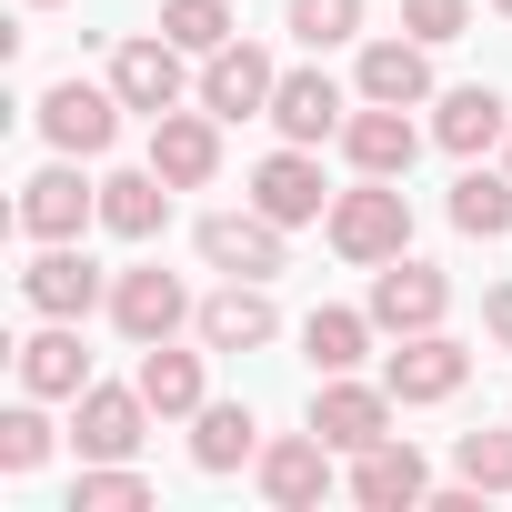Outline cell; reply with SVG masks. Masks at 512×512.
<instances>
[{
	"mask_svg": "<svg viewBox=\"0 0 512 512\" xmlns=\"http://www.w3.org/2000/svg\"><path fill=\"white\" fill-rule=\"evenodd\" d=\"M322 231H332L342 262L382 272V262H402V251H412V201H402V181H372V171H362V191H332Z\"/></svg>",
	"mask_w": 512,
	"mask_h": 512,
	"instance_id": "1",
	"label": "cell"
},
{
	"mask_svg": "<svg viewBox=\"0 0 512 512\" xmlns=\"http://www.w3.org/2000/svg\"><path fill=\"white\" fill-rule=\"evenodd\" d=\"M121 111H131V101H121L111 81H51L31 121H41V141H51V151H71V161H101V151L121 141Z\"/></svg>",
	"mask_w": 512,
	"mask_h": 512,
	"instance_id": "2",
	"label": "cell"
},
{
	"mask_svg": "<svg viewBox=\"0 0 512 512\" xmlns=\"http://www.w3.org/2000/svg\"><path fill=\"white\" fill-rule=\"evenodd\" d=\"M191 51L171 41V31H141V41H121L111 51V91L141 111V121H161V111H181V91H191V71H181Z\"/></svg>",
	"mask_w": 512,
	"mask_h": 512,
	"instance_id": "3",
	"label": "cell"
},
{
	"mask_svg": "<svg viewBox=\"0 0 512 512\" xmlns=\"http://www.w3.org/2000/svg\"><path fill=\"white\" fill-rule=\"evenodd\" d=\"M141 422H151L141 382H91V392H71V442H81V462H131V452H141Z\"/></svg>",
	"mask_w": 512,
	"mask_h": 512,
	"instance_id": "4",
	"label": "cell"
},
{
	"mask_svg": "<svg viewBox=\"0 0 512 512\" xmlns=\"http://www.w3.org/2000/svg\"><path fill=\"white\" fill-rule=\"evenodd\" d=\"M362 312H372L392 342H402V332H442L452 282H442L432 262H412V251H402V262H382V272H372V302H362Z\"/></svg>",
	"mask_w": 512,
	"mask_h": 512,
	"instance_id": "5",
	"label": "cell"
},
{
	"mask_svg": "<svg viewBox=\"0 0 512 512\" xmlns=\"http://www.w3.org/2000/svg\"><path fill=\"white\" fill-rule=\"evenodd\" d=\"M81 221H101V181H81V161L61 151L51 171L21 181V231L31 241H81Z\"/></svg>",
	"mask_w": 512,
	"mask_h": 512,
	"instance_id": "6",
	"label": "cell"
},
{
	"mask_svg": "<svg viewBox=\"0 0 512 512\" xmlns=\"http://www.w3.org/2000/svg\"><path fill=\"white\" fill-rule=\"evenodd\" d=\"M111 322H121V342H171V332L201 322V312H191V292H181L161 262H141V272H111Z\"/></svg>",
	"mask_w": 512,
	"mask_h": 512,
	"instance_id": "7",
	"label": "cell"
},
{
	"mask_svg": "<svg viewBox=\"0 0 512 512\" xmlns=\"http://www.w3.org/2000/svg\"><path fill=\"white\" fill-rule=\"evenodd\" d=\"M201 262L231 282H272L282 272V221L272 211H211L201 221Z\"/></svg>",
	"mask_w": 512,
	"mask_h": 512,
	"instance_id": "8",
	"label": "cell"
},
{
	"mask_svg": "<svg viewBox=\"0 0 512 512\" xmlns=\"http://www.w3.org/2000/svg\"><path fill=\"white\" fill-rule=\"evenodd\" d=\"M462 372H472V352H462L452 332H402V352L382 362V392H392V402H452Z\"/></svg>",
	"mask_w": 512,
	"mask_h": 512,
	"instance_id": "9",
	"label": "cell"
},
{
	"mask_svg": "<svg viewBox=\"0 0 512 512\" xmlns=\"http://www.w3.org/2000/svg\"><path fill=\"white\" fill-rule=\"evenodd\" d=\"M312 432H322L332 452H372V442L392 432V392H372V382H352V372H322V392H312Z\"/></svg>",
	"mask_w": 512,
	"mask_h": 512,
	"instance_id": "10",
	"label": "cell"
},
{
	"mask_svg": "<svg viewBox=\"0 0 512 512\" xmlns=\"http://www.w3.org/2000/svg\"><path fill=\"white\" fill-rule=\"evenodd\" d=\"M272 91H282V71L251 51V41H221V51L201 61V111H211V121H251V111H272Z\"/></svg>",
	"mask_w": 512,
	"mask_h": 512,
	"instance_id": "11",
	"label": "cell"
},
{
	"mask_svg": "<svg viewBox=\"0 0 512 512\" xmlns=\"http://www.w3.org/2000/svg\"><path fill=\"white\" fill-rule=\"evenodd\" d=\"M262 502H282V512H312L322 492H332V442L322 432H282V442H262Z\"/></svg>",
	"mask_w": 512,
	"mask_h": 512,
	"instance_id": "12",
	"label": "cell"
},
{
	"mask_svg": "<svg viewBox=\"0 0 512 512\" xmlns=\"http://www.w3.org/2000/svg\"><path fill=\"white\" fill-rule=\"evenodd\" d=\"M251 211H272L282 231H292V221H322V211H332V191H322V161H312L302 141H282L262 171H251Z\"/></svg>",
	"mask_w": 512,
	"mask_h": 512,
	"instance_id": "13",
	"label": "cell"
},
{
	"mask_svg": "<svg viewBox=\"0 0 512 512\" xmlns=\"http://www.w3.org/2000/svg\"><path fill=\"white\" fill-rule=\"evenodd\" d=\"M21 292H31V312H41V322H81L91 302H111V282L81 262L71 241H41V262L21 272Z\"/></svg>",
	"mask_w": 512,
	"mask_h": 512,
	"instance_id": "14",
	"label": "cell"
},
{
	"mask_svg": "<svg viewBox=\"0 0 512 512\" xmlns=\"http://www.w3.org/2000/svg\"><path fill=\"white\" fill-rule=\"evenodd\" d=\"M342 151H352V171L402 181V171H412V151H422V131H412V111H402V101H362V111L342 121Z\"/></svg>",
	"mask_w": 512,
	"mask_h": 512,
	"instance_id": "15",
	"label": "cell"
},
{
	"mask_svg": "<svg viewBox=\"0 0 512 512\" xmlns=\"http://www.w3.org/2000/svg\"><path fill=\"white\" fill-rule=\"evenodd\" d=\"M352 502L362 512H412V502H432V472H422V452L412 442H372V452H352Z\"/></svg>",
	"mask_w": 512,
	"mask_h": 512,
	"instance_id": "16",
	"label": "cell"
},
{
	"mask_svg": "<svg viewBox=\"0 0 512 512\" xmlns=\"http://www.w3.org/2000/svg\"><path fill=\"white\" fill-rule=\"evenodd\" d=\"M151 171H161L171 191H201V181L221 171V131H211V111H161V121H151Z\"/></svg>",
	"mask_w": 512,
	"mask_h": 512,
	"instance_id": "17",
	"label": "cell"
},
{
	"mask_svg": "<svg viewBox=\"0 0 512 512\" xmlns=\"http://www.w3.org/2000/svg\"><path fill=\"white\" fill-rule=\"evenodd\" d=\"M342 121H352V111H342V81H332V71H282V91H272V131H282V141L312 151V141H332Z\"/></svg>",
	"mask_w": 512,
	"mask_h": 512,
	"instance_id": "18",
	"label": "cell"
},
{
	"mask_svg": "<svg viewBox=\"0 0 512 512\" xmlns=\"http://www.w3.org/2000/svg\"><path fill=\"white\" fill-rule=\"evenodd\" d=\"M272 332H282V312H272L262 282H221V292L201 302V342H211V352H262Z\"/></svg>",
	"mask_w": 512,
	"mask_h": 512,
	"instance_id": "19",
	"label": "cell"
},
{
	"mask_svg": "<svg viewBox=\"0 0 512 512\" xmlns=\"http://www.w3.org/2000/svg\"><path fill=\"white\" fill-rule=\"evenodd\" d=\"M432 141L452 151V161H482L492 141H512V111H502V91H442V121H432Z\"/></svg>",
	"mask_w": 512,
	"mask_h": 512,
	"instance_id": "20",
	"label": "cell"
},
{
	"mask_svg": "<svg viewBox=\"0 0 512 512\" xmlns=\"http://www.w3.org/2000/svg\"><path fill=\"white\" fill-rule=\"evenodd\" d=\"M21 392H41V402L91 392V352H81V332H71V322H51V332H31V342H21Z\"/></svg>",
	"mask_w": 512,
	"mask_h": 512,
	"instance_id": "21",
	"label": "cell"
},
{
	"mask_svg": "<svg viewBox=\"0 0 512 512\" xmlns=\"http://www.w3.org/2000/svg\"><path fill=\"white\" fill-rule=\"evenodd\" d=\"M191 462H201V472L262 462V422H251V402H201V412H191Z\"/></svg>",
	"mask_w": 512,
	"mask_h": 512,
	"instance_id": "22",
	"label": "cell"
},
{
	"mask_svg": "<svg viewBox=\"0 0 512 512\" xmlns=\"http://www.w3.org/2000/svg\"><path fill=\"white\" fill-rule=\"evenodd\" d=\"M161 221H171V181H161L151 161H141V171H111V181H101V231H121V241H151Z\"/></svg>",
	"mask_w": 512,
	"mask_h": 512,
	"instance_id": "23",
	"label": "cell"
},
{
	"mask_svg": "<svg viewBox=\"0 0 512 512\" xmlns=\"http://www.w3.org/2000/svg\"><path fill=\"white\" fill-rule=\"evenodd\" d=\"M422 51H432V41H412V31H402V41H372V51H362V101H402V111L432 101V61H422Z\"/></svg>",
	"mask_w": 512,
	"mask_h": 512,
	"instance_id": "24",
	"label": "cell"
},
{
	"mask_svg": "<svg viewBox=\"0 0 512 512\" xmlns=\"http://www.w3.org/2000/svg\"><path fill=\"white\" fill-rule=\"evenodd\" d=\"M141 402L161 412V422H191L201 412V352H171V342H141Z\"/></svg>",
	"mask_w": 512,
	"mask_h": 512,
	"instance_id": "25",
	"label": "cell"
},
{
	"mask_svg": "<svg viewBox=\"0 0 512 512\" xmlns=\"http://www.w3.org/2000/svg\"><path fill=\"white\" fill-rule=\"evenodd\" d=\"M452 231H472V241H502L512 231V171H462L452 181Z\"/></svg>",
	"mask_w": 512,
	"mask_h": 512,
	"instance_id": "26",
	"label": "cell"
},
{
	"mask_svg": "<svg viewBox=\"0 0 512 512\" xmlns=\"http://www.w3.org/2000/svg\"><path fill=\"white\" fill-rule=\"evenodd\" d=\"M372 332H382V322H372V312H342V302H322V312H312V322H302V352H312V362H322V372H352V362H362V342H372Z\"/></svg>",
	"mask_w": 512,
	"mask_h": 512,
	"instance_id": "27",
	"label": "cell"
},
{
	"mask_svg": "<svg viewBox=\"0 0 512 512\" xmlns=\"http://www.w3.org/2000/svg\"><path fill=\"white\" fill-rule=\"evenodd\" d=\"M71 512H151V482H141L131 462H91V472L71 482Z\"/></svg>",
	"mask_w": 512,
	"mask_h": 512,
	"instance_id": "28",
	"label": "cell"
},
{
	"mask_svg": "<svg viewBox=\"0 0 512 512\" xmlns=\"http://www.w3.org/2000/svg\"><path fill=\"white\" fill-rule=\"evenodd\" d=\"M161 31H171L181 51H201V61H211L241 21H231V0H161Z\"/></svg>",
	"mask_w": 512,
	"mask_h": 512,
	"instance_id": "29",
	"label": "cell"
},
{
	"mask_svg": "<svg viewBox=\"0 0 512 512\" xmlns=\"http://www.w3.org/2000/svg\"><path fill=\"white\" fill-rule=\"evenodd\" d=\"M51 462V422H41V392L0 412V472H41Z\"/></svg>",
	"mask_w": 512,
	"mask_h": 512,
	"instance_id": "30",
	"label": "cell"
},
{
	"mask_svg": "<svg viewBox=\"0 0 512 512\" xmlns=\"http://www.w3.org/2000/svg\"><path fill=\"white\" fill-rule=\"evenodd\" d=\"M452 472L472 492H512V432H462L452 442Z\"/></svg>",
	"mask_w": 512,
	"mask_h": 512,
	"instance_id": "31",
	"label": "cell"
},
{
	"mask_svg": "<svg viewBox=\"0 0 512 512\" xmlns=\"http://www.w3.org/2000/svg\"><path fill=\"white\" fill-rule=\"evenodd\" d=\"M362 31V0H292V41L302 51H342Z\"/></svg>",
	"mask_w": 512,
	"mask_h": 512,
	"instance_id": "32",
	"label": "cell"
},
{
	"mask_svg": "<svg viewBox=\"0 0 512 512\" xmlns=\"http://www.w3.org/2000/svg\"><path fill=\"white\" fill-rule=\"evenodd\" d=\"M462 21H472V0H402L412 41H462Z\"/></svg>",
	"mask_w": 512,
	"mask_h": 512,
	"instance_id": "33",
	"label": "cell"
},
{
	"mask_svg": "<svg viewBox=\"0 0 512 512\" xmlns=\"http://www.w3.org/2000/svg\"><path fill=\"white\" fill-rule=\"evenodd\" d=\"M482 332L512 352V282H492V292H482Z\"/></svg>",
	"mask_w": 512,
	"mask_h": 512,
	"instance_id": "34",
	"label": "cell"
},
{
	"mask_svg": "<svg viewBox=\"0 0 512 512\" xmlns=\"http://www.w3.org/2000/svg\"><path fill=\"white\" fill-rule=\"evenodd\" d=\"M492 11H502V21H512V0H492Z\"/></svg>",
	"mask_w": 512,
	"mask_h": 512,
	"instance_id": "35",
	"label": "cell"
},
{
	"mask_svg": "<svg viewBox=\"0 0 512 512\" xmlns=\"http://www.w3.org/2000/svg\"><path fill=\"white\" fill-rule=\"evenodd\" d=\"M31 11H51V0H31Z\"/></svg>",
	"mask_w": 512,
	"mask_h": 512,
	"instance_id": "36",
	"label": "cell"
},
{
	"mask_svg": "<svg viewBox=\"0 0 512 512\" xmlns=\"http://www.w3.org/2000/svg\"><path fill=\"white\" fill-rule=\"evenodd\" d=\"M502 151H512V141H502ZM502 171H512V161H502Z\"/></svg>",
	"mask_w": 512,
	"mask_h": 512,
	"instance_id": "37",
	"label": "cell"
}]
</instances>
